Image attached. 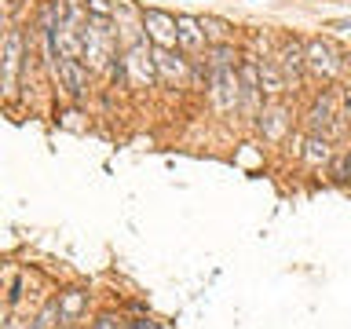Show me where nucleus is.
<instances>
[{"label": "nucleus", "mask_w": 351, "mask_h": 329, "mask_svg": "<svg viewBox=\"0 0 351 329\" xmlns=\"http://www.w3.org/2000/svg\"><path fill=\"white\" fill-rule=\"evenodd\" d=\"M216 95H219V106H234L238 99V81L230 70H216Z\"/></svg>", "instance_id": "obj_1"}, {"label": "nucleus", "mask_w": 351, "mask_h": 329, "mask_svg": "<svg viewBox=\"0 0 351 329\" xmlns=\"http://www.w3.org/2000/svg\"><path fill=\"white\" fill-rule=\"evenodd\" d=\"M19 48H22V37H19V33H11V37H8V51H4V88H15Z\"/></svg>", "instance_id": "obj_2"}, {"label": "nucleus", "mask_w": 351, "mask_h": 329, "mask_svg": "<svg viewBox=\"0 0 351 329\" xmlns=\"http://www.w3.org/2000/svg\"><path fill=\"white\" fill-rule=\"evenodd\" d=\"M59 73H62V81H66V92H70V95H81V84H84L81 66H77L73 59H59Z\"/></svg>", "instance_id": "obj_3"}, {"label": "nucleus", "mask_w": 351, "mask_h": 329, "mask_svg": "<svg viewBox=\"0 0 351 329\" xmlns=\"http://www.w3.org/2000/svg\"><path fill=\"white\" fill-rule=\"evenodd\" d=\"M282 66H285V70H293V73L304 70V48H300V44H289V48L282 51Z\"/></svg>", "instance_id": "obj_4"}, {"label": "nucleus", "mask_w": 351, "mask_h": 329, "mask_svg": "<svg viewBox=\"0 0 351 329\" xmlns=\"http://www.w3.org/2000/svg\"><path fill=\"white\" fill-rule=\"evenodd\" d=\"M329 117H333V106H329V99H322V103H318L315 110H311V128L318 132V128H329Z\"/></svg>", "instance_id": "obj_5"}, {"label": "nucleus", "mask_w": 351, "mask_h": 329, "mask_svg": "<svg viewBox=\"0 0 351 329\" xmlns=\"http://www.w3.org/2000/svg\"><path fill=\"white\" fill-rule=\"evenodd\" d=\"M176 26H180V40H183V44H202V33L194 29V26H197L194 19H180Z\"/></svg>", "instance_id": "obj_6"}, {"label": "nucleus", "mask_w": 351, "mask_h": 329, "mask_svg": "<svg viewBox=\"0 0 351 329\" xmlns=\"http://www.w3.org/2000/svg\"><path fill=\"white\" fill-rule=\"evenodd\" d=\"M307 147H311V150H307V161H311V164H318V158H322V161L329 158V143H326V136H322V139L315 136L311 143H307Z\"/></svg>", "instance_id": "obj_7"}, {"label": "nucleus", "mask_w": 351, "mask_h": 329, "mask_svg": "<svg viewBox=\"0 0 351 329\" xmlns=\"http://www.w3.org/2000/svg\"><path fill=\"white\" fill-rule=\"evenodd\" d=\"M329 172H333V180H351V154H340Z\"/></svg>", "instance_id": "obj_8"}, {"label": "nucleus", "mask_w": 351, "mask_h": 329, "mask_svg": "<svg viewBox=\"0 0 351 329\" xmlns=\"http://www.w3.org/2000/svg\"><path fill=\"white\" fill-rule=\"evenodd\" d=\"M260 81H263V88L267 92H282V77L271 70V66H260Z\"/></svg>", "instance_id": "obj_9"}, {"label": "nucleus", "mask_w": 351, "mask_h": 329, "mask_svg": "<svg viewBox=\"0 0 351 329\" xmlns=\"http://www.w3.org/2000/svg\"><path fill=\"white\" fill-rule=\"evenodd\" d=\"M55 318H62V307H59V304H51L48 311L37 318V326H33V329H51V326H55Z\"/></svg>", "instance_id": "obj_10"}, {"label": "nucleus", "mask_w": 351, "mask_h": 329, "mask_svg": "<svg viewBox=\"0 0 351 329\" xmlns=\"http://www.w3.org/2000/svg\"><path fill=\"white\" fill-rule=\"evenodd\" d=\"M311 66H318V70H322V66H326V70H333V62H329V51L322 48V44H315V48H311Z\"/></svg>", "instance_id": "obj_11"}, {"label": "nucleus", "mask_w": 351, "mask_h": 329, "mask_svg": "<svg viewBox=\"0 0 351 329\" xmlns=\"http://www.w3.org/2000/svg\"><path fill=\"white\" fill-rule=\"evenodd\" d=\"M81 304H84V296L81 293H70L59 307H62V315H77V311H81Z\"/></svg>", "instance_id": "obj_12"}, {"label": "nucleus", "mask_w": 351, "mask_h": 329, "mask_svg": "<svg viewBox=\"0 0 351 329\" xmlns=\"http://www.w3.org/2000/svg\"><path fill=\"white\" fill-rule=\"evenodd\" d=\"M128 329H161L158 322H150V318H136V322H132Z\"/></svg>", "instance_id": "obj_13"}, {"label": "nucleus", "mask_w": 351, "mask_h": 329, "mask_svg": "<svg viewBox=\"0 0 351 329\" xmlns=\"http://www.w3.org/2000/svg\"><path fill=\"white\" fill-rule=\"evenodd\" d=\"M0 326H4V311H0Z\"/></svg>", "instance_id": "obj_14"}]
</instances>
